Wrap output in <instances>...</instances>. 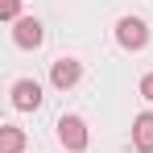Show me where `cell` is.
I'll list each match as a JSON object with an SVG mask.
<instances>
[{"instance_id": "cell-9", "label": "cell", "mask_w": 153, "mask_h": 153, "mask_svg": "<svg viewBox=\"0 0 153 153\" xmlns=\"http://www.w3.org/2000/svg\"><path fill=\"white\" fill-rule=\"evenodd\" d=\"M137 91H141V100H149V103H153V71L141 79V87H137Z\"/></svg>"}, {"instance_id": "cell-5", "label": "cell", "mask_w": 153, "mask_h": 153, "mask_svg": "<svg viewBox=\"0 0 153 153\" xmlns=\"http://www.w3.org/2000/svg\"><path fill=\"white\" fill-rule=\"evenodd\" d=\"M13 42H17L21 50H37V46L46 42V29H42V21H37V17H21V21L13 25Z\"/></svg>"}, {"instance_id": "cell-3", "label": "cell", "mask_w": 153, "mask_h": 153, "mask_svg": "<svg viewBox=\"0 0 153 153\" xmlns=\"http://www.w3.org/2000/svg\"><path fill=\"white\" fill-rule=\"evenodd\" d=\"M8 95H13V108H17V112H37V108H42V100H46L37 79H17Z\"/></svg>"}, {"instance_id": "cell-4", "label": "cell", "mask_w": 153, "mask_h": 153, "mask_svg": "<svg viewBox=\"0 0 153 153\" xmlns=\"http://www.w3.org/2000/svg\"><path fill=\"white\" fill-rule=\"evenodd\" d=\"M79 79H83V62H79V58H66V54H62V58L50 62V83L58 91H71Z\"/></svg>"}, {"instance_id": "cell-7", "label": "cell", "mask_w": 153, "mask_h": 153, "mask_svg": "<svg viewBox=\"0 0 153 153\" xmlns=\"http://www.w3.org/2000/svg\"><path fill=\"white\" fill-rule=\"evenodd\" d=\"M0 153H25V128H17V124L0 128Z\"/></svg>"}, {"instance_id": "cell-8", "label": "cell", "mask_w": 153, "mask_h": 153, "mask_svg": "<svg viewBox=\"0 0 153 153\" xmlns=\"http://www.w3.org/2000/svg\"><path fill=\"white\" fill-rule=\"evenodd\" d=\"M0 13H4V21H8V25H17V21H21V0H4V4H0Z\"/></svg>"}, {"instance_id": "cell-1", "label": "cell", "mask_w": 153, "mask_h": 153, "mask_svg": "<svg viewBox=\"0 0 153 153\" xmlns=\"http://www.w3.org/2000/svg\"><path fill=\"white\" fill-rule=\"evenodd\" d=\"M58 145L66 153H83L87 145H91V132H87V120L79 116V112H66V116H58Z\"/></svg>"}, {"instance_id": "cell-2", "label": "cell", "mask_w": 153, "mask_h": 153, "mask_svg": "<svg viewBox=\"0 0 153 153\" xmlns=\"http://www.w3.org/2000/svg\"><path fill=\"white\" fill-rule=\"evenodd\" d=\"M116 42H120V50H145L149 46V25L141 21V17H120L116 21Z\"/></svg>"}, {"instance_id": "cell-6", "label": "cell", "mask_w": 153, "mask_h": 153, "mask_svg": "<svg viewBox=\"0 0 153 153\" xmlns=\"http://www.w3.org/2000/svg\"><path fill=\"white\" fill-rule=\"evenodd\" d=\"M132 149L137 153H153V112H141L132 120Z\"/></svg>"}]
</instances>
